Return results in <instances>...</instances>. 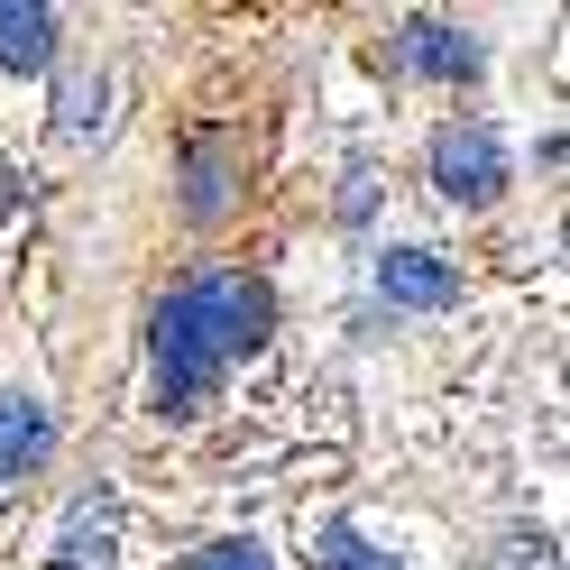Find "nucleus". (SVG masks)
Returning a JSON list of instances; mask_svg holds the SVG:
<instances>
[{"mask_svg":"<svg viewBox=\"0 0 570 570\" xmlns=\"http://www.w3.org/2000/svg\"><path fill=\"white\" fill-rule=\"evenodd\" d=\"M497 570H552V533H507V561Z\"/></svg>","mask_w":570,"mask_h":570,"instance_id":"f8f14e48","label":"nucleus"},{"mask_svg":"<svg viewBox=\"0 0 570 570\" xmlns=\"http://www.w3.org/2000/svg\"><path fill=\"white\" fill-rule=\"evenodd\" d=\"M267 323H276L267 276H239V267L185 276V285L157 304V323H148V386H157V414H194L212 386H222L248 350L267 341Z\"/></svg>","mask_w":570,"mask_h":570,"instance_id":"f257e3e1","label":"nucleus"},{"mask_svg":"<svg viewBox=\"0 0 570 570\" xmlns=\"http://www.w3.org/2000/svg\"><path fill=\"white\" fill-rule=\"evenodd\" d=\"M56 10H10V0H0V65H10V75H47L56 65Z\"/></svg>","mask_w":570,"mask_h":570,"instance_id":"0eeeda50","label":"nucleus"},{"mask_svg":"<svg viewBox=\"0 0 570 570\" xmlns=\"http://www.w3.org/2000/svg\"><path fill=\"white\" fill-rule=\"evenodd\" d=\"M56 570H111V497L75 507V524L56 533Z\"/></svg>","mask_w":570,"mask_h":570,"instance_id":"6e6552de","label":"nucleus"},{"mask_svg":"<svg viewBox=\"0 0 570 570\" xmlns=\"http://www.w3.org/2000/svg\"><path fill=\"white\" fill-rule=\"evenodd\" d=\"M230 185H239V175H230V138H194V148H185V212H194V222H222Z\"/></svg>","mask_w":570,"mask_h":570,"instance_id":"423d86ee","label":"nucleus"},{"mask_svg":"<svg viewBox=\"0 0 570 570\" xmlns=\"http://www.w3.org/2000/svg\"><path fill=\"white\" fill-rule=\"evenodd\" d=\"M56 138H65V148L101 138V75H65V92H56Z\"/></svg>","mask_w":570,"mask_h":570,"instance_id":"1a4fd4ad","label":"nucleus"},{"mask_svg":"<svg viewBox=\"0 0 570 570\" xmlns=\"http://www.w3.org/2000/svg\"><path fill=\"white\" fill-rule=\"evenodd\" d=\"M313 570H396L386 552H368L360 524H323V543H313Z\"/></svg>","mask_w":570,"mask_h":570,"instance_id":"9d476101","label":"nucleus"},{"mask_svg":"<svg viewBox=\"0 0 570 570\" xmlns=\"http://www.w3.org/2000/svg\"><path fill=\"white\" fill-rule=\"evenodd\" d=\"M377 295L405 313H442V304H460V267L433 258V248H377Z\"/></svg>","mask_w":570,"mask_h":570,"instance_id":"20e7f679","label":"nucleus"},{"mask_svg":"<svg viewBox=\"0 0 570 570\" xmlns=\"http://www.w3.org/2000/svg\"><path fill=\"white\" fill-rule=\"evenodd\" d=\"M185 570H276V552L258 543V533H239V543H212V552H194Z\"/></svg>","mask_w":570,"mask_h":570,"instance_id":"9b49d317","label":"nucleus"},{"mask_svg":"<svg viewBox=\"0 0 570 570\" xmlns=\"http://www.w3.org/2000/svg\"><path fill=\"white\" fill-rule=\"evenodd\" d=\"M47 442H56L47 396H38V386H0V488L38 470V460H47Z\"/></svg>","mask_w":570,"mask_h":570,"instance_id":"39448f33","label":"nucleus"},{"mask_svg":"<svg viewBox=\"0 0 570 570\" xmlns=\"http://www.w3.org/2000/svg\"><path fill=\"white\" fill-rule=\"evenodd\" d=\"M396 65L405 75H433V83H479L488 47L470 38V28H451V19H405L396 28Z\"/></svg>","mask_w":570,"mask_h":570,"instance_id":"7ed1b4c3","label":"nucleus"},{"mask_svg":"<svg viewBox=\"0 0 570 570\" xmlns=\"http://www.w3.org/2000/svg\"><path fill=\"white\" fill-rule=\"evenodd\" d=\"M433 185L460 212H488L497 194H507V138H497L488 120H442L433 129Z\"/></svg>","mask_w":570,"mask_h":570,"instance_id":"f03ea898","label":"nucleus"}]
</instances>
